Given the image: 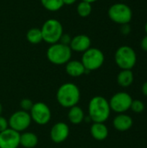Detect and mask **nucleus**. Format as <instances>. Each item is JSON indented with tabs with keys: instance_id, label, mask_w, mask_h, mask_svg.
Returning a JSON list of instances; mask_svg holds the SVG:
<instances>
[{
	"instance_id": "412c9836",
	"label": "nucleus",
	"mask_w": 147,
	"mask_h": 148,
	"mask_svg": "<svg viewBox=\"0 0 147 148\" xmlns=\"http://www.w3.org/2000/svg\"><path fill=\"white\" fill-rule=\"evenodd\" d=\"M42 7L49 11H58L63 7L62 0H40Z\"/></svg>"
},
{
	"instance_id": "2f4dec72",
	"label": "nucleus",
	"mask_w": 147,
	"mask_h": 148,
	"mask_svg": "<svg viewBox=\"0 0 147 148\" xmlns=\"http://www.w3.org/2000/svg\"><path fill=\"white\" fill-rule=\"evenodd\" d=\"M2 112H3V107H2V104L0 103V115L2 114Z\"/></svg>"
},
{
	"instance_id": "6e6552de",
	"label": "nucleus",
	"mask_w": 147,
	"mask_h": 148,
	"mask_svg": "<svg viewBox=\"0 0 147 148\" xmlns=\"http://www.w3.org/2000/svg\"><path fill=\"white\" fill-rule=\"evenodd\" d=\"M133 100L132 96L126 92H118L114 94L108 101L111 111L117 114H125L130 109Z\"/></svg>"
},
{
	"instance_id": "20e7f679",
	"label": "nucleus",
	"mask_w": 147,
	"mask_h": 148,
	"mask_svg": "<svg viewBox=\"0 0 147 148\" xmlns=\"http://www.w3.org/2000/svg\"><path fill=\"white\" fill-rule=\"evenodd\" d=\"M42 41L49 44L59 42L62 35L63 34V27L58 20L50 18L45 21L41 28Z\"/></svg>"
},
{
	"instance_id": "2eb2a0df",
	"label": "nucleus",
	"mask_w": 147,
	"mask_h": 148,
	"mask_svg": "<svg viewBox=\"0 0 147 148\" xmlns=\"http://www.w3.org/2000/svg\"><path fill=\"white\" fill-rule=\"evenodd\" d=\"M65 70L67 74L72 77H79L84 75L87 70L84 68L82 62L77 60H70L66 63Z\"/></svg>"
},
{
	"instance_id": "4468645a",
	"label": "nucleus",
	"mask_w": 147,
	"mask_h": 148,
	"mask_svg": "<svg viewBox=\"0 0 147 148\" xmlns=\"http://www.w3.org/2000/svg\"><path fill=\"white\" fill-rule=\"evenodd\" d=\"M133 125V118L126 114H118L113 121V127L120 132H126L132 128Z\"/></svg>"
},
{
	"instance_id": "aec40b11",
	"label": "nucleus",
	"mask_w": 147,
	"mask_h": 148,
	"mask_svg": "<svg viewBox=\"0 0 147 148\" xmlns=\"http://www.w3.org/2000/svg\"><path fill=\"white\" fill-rule=\"evenodd\" d=\"M26 39L32 44H38L42 42V35L41 29L31 28L26 33Z\"/></svg>"
},
{
	"instance_id": "f257e3e1",
	"label": "nucleus",
	"mask_w": 147,
	"mask_h": 148,
	"mask_svg": "<svg viewBox=\"0 0 147 148\" xmlns=\"http://www.w3.org/2000/svg\"><path fill=\"white\" fill-rule=\"evenodd\" d=\"M111 114L109 101L103 96L96 95L88 103V116L93 122H106Z\"/></svg>"
},
{
	"instance_id": "423d86ee",
	"label": "nucleus",
	"mask_w": 147,
	"mask_h": 148,
	"mask_svg": "<svg viewBox=\"0 0 147 148\" xmlns=\"http://www.w3.org/2000/svg\"><path fill=\"white\" fill-rule=\"evenodd\" d=\"M107 15L113 23L120 25L129 23L133 18L132 9L124 3H116L111 5Z\"/></svg>"
},
{
	"instance_id": "4be33fe9",
	"label": "nucleus",
	"mask_w": 147,
	"mask_h": 148,
	"mask_svg": "<svg viewBox=\"0 0 147 148\" xmlns=\"http://www.w3.org/2000/svg\"><path fill=\"white\" fill-rule=\"evenodd\" d=\"M76 10H77V13L80 16L87 17L92 12V4L88 3V2L81 1L77 5Z\"/></svg>"
},
{
	"instance_id": "7c9ffc66",
	"label": "nucleus",
	"mask_w": 147,
	"mask_h": 148,
	"mask_svg": "<svg viewBox=\"0 0 147 148\" xmlns=\"http://www.w3.org/2000/svg\"><path fill=\"white\" fill-rule=\"evenodd\" d=\"M81 1H84V2H88V3H94V2H96V1H98V0H81Z\"/></svg>"
},
{
	"instance_id": "7ed1b4c3",
	"label": "nucleus",
	"mask_w": 147,
	"mask_h": 148,
	"mask_svg": "<svg viewBox=\"0 0 147 148\" xmlns=\"http://www.w3.org/2000/svg\"><path fill=\"white\" fill-rule=\"evenodd\" d=\"M46 56L51 63L55 65H63L71 60L72 50L68 45L56 42L49 47Z\"/></svg>"
},
{
	"instance_id": "9d476101",
	"label": "nucleus",
	"mask_w": 147,
	"mask_h": 148,
	"mask_svg": "<svg viewBox=\"0 0 147 148\" xmlns=\"http://www.w3.org/2000/svg\"><path fill=\"white\" fill-rule=\"evenodd\" d=\"M31 120L36 124L43 126L49 122L51 119V111L49 107L44 102H36L29 111Z\"/></svg>"
},
{
	"instance_id": "473e14b6",
	"label": "nucleus",
	"mask_w": 147,
	"mask_h": 148,
	"mask_svg": "<svg viewBox=\"0 0 147 148\" xmlns=\"http://www.w3.org/2000/svg\"><path fill=\"white\" fill-rule=\"evenodd\" d=\"M145 31H146V33L147 34V22L146 23V25H145Z\"/></svg>"
},
{
	"instance_id": "a211bd4d",
	"label": "nucleus",
	"mask_w": 147,
	"mask_h": 148,
	"mask_svg": "<svg viewBox=\"0 0 147 148\" xmlns=\"http://www.w3.org/2000/svg\"><path fill=\"white\" fill-rule=\"evenodd\" d=\"M38 144V137L32 132L20 134V146L24 148H34Z\"/></svg>"
},
{
	"instance_id": "ddd939ff",
	"label": "nucleus",
	"mask_w": 147,
	"mask_h": 148,
	"mask_svg": "<svg viewBox=\"0 0 147 148\" xmlns=\"http://www.w3.org/2000/svg\"><path fill=\"white\" fill-rule=\"evenodd\" d=\"M69 47L72 51L83 53L91 48V39L88 36L84 34L77 35L72 37Z\"/></svg>"
},
{
	"instance_id": "5701e85b",
	"label": "nucleus",
	"mask_w": 147,
	"mask_h": 148,
	"mask_svg": "<svg viewBox=\"0 0 147 148\" xmlns=\"http://www.w3.org/2000/svg\"><path fill=\"white\" fill-rule=\"evenodd\" d=\"M130 109L135 114H141L145 110V103L140 100H133Z\"/></svg>"
},
{
	"instance_id": "72a5a7b5",
	"label": "nucleus",
	"mask_w": 147,
	"mask_h": 148,
	"mask_svg": "<svg viewBox=\"0 0 147 148\" xmlns=\"http://www.w3.org/2000/svg\"><path fill=\"white\" fill-rule=\"evenodd\" d=\"M120 1H125V0H120Z\"/></svg>"
},
{
	"instance_id": "b1692460",
	"label": "nucleus",
	"mask_w": 147,
	"mask_h": 148,
	"mask_svg": "<svg viewBox=\"0 0 147 148\" xmlns=\"http://www.w3.org/2000/svg\"><path fill=\"white\" fill-rule=\"evenodd\" d=\"M33 101L30 100V99H28V98H24L20 102V107L22 108V110L23 111H26V112H29L30 111L31 108L33 107Z\"/></svg>"
},
{
	"instance_id": "39448f33",
	"label": "nucleus",
	"mask_w": 147,
	"mask_h": 148,
	"mask_svg": "<svg viewBox=\"0 0 147 148\" xmlns=\"http://www.w3.org/2000/svg\"><path fill=\"white\" fill-rule=\"evenodd\" d=\"M114 61L120 69H131L136 65L137 55L135 50L127 45L118 48L114 54Z\"/></svg>"
},
{
	"instance_id": "f3484780",
	"label": "nucleus",
	"mask_w": 147,
	"mask_h": 148,
	"mask_svg": "<svg viewBox=\"0 0 147 148\" xmlns=\"http://www.w3.org/2000/svg\"><path fill=\"white\" fill-rule=\"evenodd\" d=\"M134 81V75L131 69H121L117 75V82L122 88L130 87Z\"/></svg>"
},
{
	"instance_id": "9b49d317",
	"label": "nucleus",
	"mask_w": 147,
	"mask_h": 148,
	"mask_svg": "<svg viewBox=\"0 0 147 148\" xmlns=\"http://www.w3.org/2000/svg\"><path fill=\"white\" fill-rule=\"evenodd\" d=\"M20 146V133L7 128L0 132V148H17Z\"/></svg>"
},
{
	"instance_id": "c756f323",
	"label": "nucleus",
	"mask_w": 147,
	"mask_h": 148,
	"mask_svg": "<svg viewBox=\"0 0 147 148\" xmlns=\"http://www.w3.org/2000/svg\"><path fill=\"white\" fill-rule=\"evenodd\" d=\"M77 0H62L63 4H67V5H71L74 4Z\"/></svg>"
},
{
	"instance_id": "393cba45",
	"label": "nucleus",
	"mask_w": 147,
	"mask_h": 148,
	"mask_svg": "<svg viewBox=\"0 0 147 148\" xmlns=\"http://www.w3.org/2000/svg\"><path fill=\"white\" fill-rule=\"evenodd\" d=\"M71 39H72V37H71L68 34H64V33H63V34L62 35V36H61V39H60L59 42L69 46L70 42H71Z\"/></svg>"
},
{
	"instance_id": "c85d7f7f",
	"label": "nucleus",
	"mask_w": 147,
	"mask_h": 148,
	"mask_svg": "<svg viewBox=\"0 0 147 148\" xmlns=\"http://www.w3.org/2000/svg\"><path fill=\"white\" fill-rule=\"evenodd\" d=\"M141 91H142V94L147 97V82H146L145 83H143L142 88H141Z\"/></svg>"
},
{
	"instance_id": "a878e982",
	"label": "nucleus",
	"mask_w": 147,
	"mask_h": 148,
	"mask_svg": "<svg viewBox=\"0 0 147 148\" xmlns=\"http://www.w3.org/2000/svg\"><path fill=\"white\" fill-rule=\"evenodd\" d=\"M7 128H9L8 120L6 118L3 117L2 115H0V132H3V131L6 130Z\"/></svg>"
},
{
	"instance_id": "cd10ccee",
	"label": "nucleus",
	"mask_w": 147,
	"mask_h": 148,
	"mask_svg": "<svg viewBox=\"0 0 147 148\" xmlns=\"http://www.w3.org/2000/svg\"><path fill=\"white\" fill-rule=\"evenodd\" d=\"M140 48L144 50L147 52V35L146 36H144L140 42Z\"/></svg>"
},
{
	"instance_id": "1a4fd4ad",
	"label": "nucleus",
	"mask_w": 147,
	"mask_h": 148,
	"mask_svg": "<svg viewBox=\"0 0 147 148\" xmlns=\"http://www.w3.org/2000/svg\"><path fill=\"white\" fill-rule=\"evenodd\" d=\"M31 117L29 112L19 110L13 113L8 120L9 127L20 133L25 131L31 124Z\"/></svg>"
},
{
	"instance_id": "f8f14e48",
	"label": "nucleus",
	"mask_w": 147,
	"mask_h": 148,
	"mask_svg": "<svg viewBox=\"0 0 147 148\" xmlns=\"http://www.w3.org/2000/svg\"><path fill=\"white\" fill-rule=\"evenodd\" d=\"M69 133L70 130L68 124L65 122H57L51 127L50 138L54 143L60 144L68 139Z\"/></svg>"
},
{
	"instance_id": "6ab92c4d",
	"label": "nucleus",
	"mask_w": 147,
	"mask_h": 148,
	"mask_svg": "<svg viewBox=\"0 0 147 148\" xmlns=\"http://www.w3.org/2000/svg\"><path fill=\"white\" fill-rule=\"evenodd\" d=\"M68 118L71 123H73L75 125H78V124L81 123L85 119L84 111L82 110V108L81 107H78L77 105L74 106L69 108V111L68 114Z\"/></svg>"
},
{
	"instance_id": "0eeeda50",
	"label": "nucleus",
	"mask_w": 147,
	"mask_h": 148,
	"mask_svg": "<svg viewBox=\"0 0 147 148\" xmlns=\"http://www.w3.org/2000/svg\"><path fill=\"white\" fill-rule=\"evenodd\" d=\"M87 72L99 69L105 62V56L103 52L97 48H89L83 52L81 60Z\"/></svg>"
},
{
	"instance_id": "bb28decb",
	"label": "nucleus",
	"mask_w": 147,
	"mask_h": 148,
	"mask_svg": "<svg viewBox=\"0 0 147 148\" xmlns=\"http://www.w3.org/2000/svg\"><path fill=\"white\" fill-rule=\"evenodd\" d=\"M120 31L123 35L126 36L128 34H130L131 32V27L129 25V23H126V24H122L121 25V28H120Z\"/></svg>"
},
{
	"instance_id": "dca6fc26",
	"label": "nucleus",
	"mask_w": 147,
	"mask_h": 148,
	"mask_svg": "<svg viewBox=\"0 0 147 148\" xmlns=\"http://www.w3.org/2000/svg\"><path fill=\"white\" fill-rule=\"evenodd\" d=\"M90 133L92 137L98 140V141H102L105 140L109 134L107 127L101 122H94L91 126L90 128Z\"/></svg>"
},
{
	"instance_id": "f03ea898",
	"label": "nucleus",
	"mask_w": 147,
	"mask_h": 148,
	"mask_svg": "<svg viewBox=\"0 0 147 148\" xmlns=\"http://www.w3.org/2000/svg\"><path fill=\"white\" fill-rule=\"evenodd\" d=\"M81 99V92L77 85L72 82H67L61 85L56 93L58 103L65 108H70L76 106Z\"/></svg>"
}]
</instances>
